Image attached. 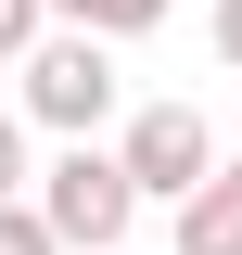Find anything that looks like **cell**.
<instances>
[{
  "label": "cell",
  "instance_id": "cell-1",
  "mask_svg": "<svg viewBox=\"0 0 242 255\" xmlns=\"http://www.w3.org/2000/svg\"><path fill=\"white\" fill-rule=\"evenodd\" d=\"M38 230H51V243H90V255H115L127 243V217H140V191H127V166L102 153V140H64L51 166H38Z\"/></svg>",
  "mask_w": 242,
  "mask_h": 255
},
{
  "label": "cell",
  "instance_id": "cell-2",
  "mask_svg": "<svg viewBox=\"0 0 242 255\" xmlns=\"http://www.w3.org/2000/svg\"><path fill=\"white\" fill-rule=\"evenodd\" d=\"M26 115L64 128V140H90V128L115 115V51L77 38V26H38V38H26Z\"/></svg>",
  "mask_w": 242,
  "mask_h": 255
},
{
  "label": "cell",
  "instance_id": "cell-3",
  "mask_svg": "<svg viewBox=\"0 0 242 255\" xmlns=\"http://www.w3.org/2000/svg\"><path fill=\"white\" fill-rule=\"evenodd\" d=\"M115 166H127V191H140V204H179V191H204L217 128L191 115V102H140V115H127V140H115Z\"/></svg>",
  "mask_w": 242,
  "mask_h": 255
},
{
  "label": "cell",
  "instance_id": "cell-4",
  "mask_svg": "<svg viewBox=\"0 0 242 255\" xmlns=\"http://www.w3.org/2000/svg\"><path fill=\"white\" fill-rule=\"evenodd\" d=\"M179 255H242V166H204V191H179Z\"/></svg>",
  "mask_w": 242,
  "mask_h": 255
},
{
  "label": "cell",
  "instance_id": "cell-5",
  "mask_svg": "<svg viewBox=\"0 0 242 255\" xmlns=\"http://www.w3.org/2000/svg\"><path fill=\"white\" fill-rule=\"evenodd\" d=\"M38 13H51V26H77V38H102V51H115V38H140V26H166V0H38Z\"/></svg>",
  "mask_w": 242,
  "mask_h": 255
},
{
  "label": "cell",
  "instance_id": "cell-6",
  "mask_svg": "<svg viewBox=\"0 0 242 255\" xmlns=\"http://www.w3.org/2000/svg\"><path fill=\"white\" fill-rule=\"evenodd\" d=\"M0 255H64L51 230H38V204H26V191H13V204H0Z\"/></svg>",
  "mask_w": 242,
  "mask_h": 255
},
{
  "label": "cell",
  "instance_id": "cell-7",
  "mask_svg": "<svg viewBox=\"0 0 242 255\" xmlns=\"http://www.w3.org/2000/svg\"><path fill=\"white\" fill-rule=\"evenodd\" d=\"M51 26V13H38V0H0V64H26V38Z\"/></svg>",
  "mask_w": 242,
  "mask_h": 255
},
{
  "label": "cell",
  "instance_id": "cell-8",
  "mask_svg": "<svg viewBox=\"0 0 242 255\" xmlns=\"http://www.w3.org/2000/svg\"><path fill=\"white\" fill-rule=\"evenodd\" d=\"M13 191H26V128L0 115V204H13Z\"/></svg>",
  "mask_w": 242,
  "mask_h": 255
},
{
  "label": "cell",
  "instance_id": "cell-9",
  "mask_svg": "<svg viewBox=\"0 0 242 255\" xmlns=\"http://www.w3.org/2000/svg\"><path fill=\"white\" fill-rule=\"evenodd\" d=\"M217 51H230V64H242V0H217Z\"/></svg>",
  "mask_w": 242,
  "mask_h": 255
}]
</instances>
